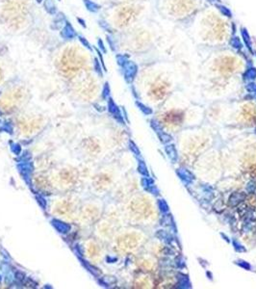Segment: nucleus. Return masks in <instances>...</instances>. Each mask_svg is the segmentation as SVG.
<instances>
[{
    "instance_id": "1",
    "label": "nucleus",
    "mask_w": 256,
    "mask_h": 289,
    "mask_svg": "<svg viewBox=\"0 0 256 289\" xmlns=\"http://www.w3.org/2000/svg\"><path fill=\"white\" fill-rule=\"evenodd\" d=\"M185 29L193 44L207 50L229 46L234 36L231 16L212 3L185 23Z\"/></svg>"
},
{
    "instance_id": "2",
    "label": "nucleus",
    "mask_w": 256,
    "mask_h": 289,
    "mask_svg": "<svg viewBox=\"0 0 256 289\" xmlns=\"http://www.w3.org/2000/svg\"><path fill=\"white\" fill-rule=\"evenodd\" d=\"M208 51L209 55L204 60L202 68L215 79L231 78L243 71L247 66L245 58L232 47L225 46Z\"/></svg>"
},
{
    "instance_id": "3",
    "label": "nucleus",
    "mask_w": 256,
    "mask_h": 289,
    "mask_svg": "<svg viewBox=\"0 0 256 289\" xmlns=\"http://www.w3.org/2000/svg\"><path fill=\"white\" fill-rule=\"evenodd\" d=\"M210 3V0H155V11L172 23L185 24Z\"/></svg>"
},
{
    "instance_id": "4",
    "label": "nucleus",
    "mask_w": 256,
    "mask_h": 289,
    "mask_svg": "<svg viewBox=\"0 0 256 289\" xmlns=\"http://www.w3.org/2000/svg\"><path fill=\"white\" fill-rule=\"evenodd\" d=\"M125 48L134 52L149 51L163 39V29L157 22L148 19L128 30Z\"/></svg>"
},
{
    "instance_id": "5",
    "label": "nucleus",
    "mask_w": 256,
    "mask_h": 289,
    "mask_svg": "<svg viewBox=\"0 0 256 289\" xmlns=\"http://www.w3.org/2000/svg\"><path fill=\"white\" fill-rule=\"evenodd\" d=\"M178 65L179 63L174 62H160L148 69L150 82L147 95L153 101L163 100L171 91L172 75Z\"/></svg>"
},
{
    "instance_id": "6",
    "label": "nucleus",
    "mask_w": 256,
    "mask_h": 289,
    "mask_svg": "<svg viewBox=\"0 0 256 289\" xmlns=\"http://www.w3.org/2000/svg\"><path fill=\"white\" fill-rule=\"evenodd\" d=\"M19 129L23 133H26L28 135H31L40 129L41 123L37 120H30V121H22L21 123H18Z\"/></svg>"
},
{
    "instance_id": "7",
    "label": "nucleus",
    "mask_w": 256,
    "mask_h": 289,
    "mask_svg": "<svg viewBox=\"0 0 256 289\" xmlns=\"http://www.w3.org/2000/svg\"><path fill=\"white\" fill-rule=\"evenodd\" d=\"M58 180L62 186H70L75 180V176L72 171L68 169H64L62 172L58 173Z\"/></svg>"
},
{
    "instance_id": "8",
    "label": "nucleus",
    "mask_w": 256,
    "mask_h": 289,
    "mask_svg": "<svg viewBox=\"0 0 256 289\" xmlns=\"http://www.w3.org/2000/svg\"><path fill=\"white\" fill-rule=\"evenodd\" d=\"M60 34H61V36L64 38V39H68V40L73 39V38L76 37V33H75V31L73 29V27H72L70 23H65V26L62 28Z\"/></svg>"
},
{
    "instance_id": "9",
    "label": "nucleus",
    "mask_w": 256,
    "mask_h": 289,
    "mask_svg": "<svg viewBox=\"0 0 256 289\" xmlns=\"http://www.w3.org/2000/svg\"><path fill=\"white\" fill-rule=\"evenodd\" d=\"M57 209L59 211V213L62 215L70 214V212L72 210V205L68 201H62L60 204H58Z\"/></svg>"
},
{
    "instance_id": "10",
    "label": "nucleus",
    "mask_w": 256,
    "mask_h": 289,
    "mask_svg": "<svg viewBox=\"0 0 256 289\" xmlns=\"http://www.w3.org/2000/svg\"><path fill=\"white\" fill-rule=\"evenodd\" d=\"M83 2H84V4L86 6V8H87V10H89V11L92 12V13L98 12V10L100 9V7L96 4V3L92 1V0H83Z\"/></svg>"
},
{
    "instance_id": "11",
    "label": "nucleus",
    "mask_w": 256,
    "mask_h": 289,
    "mask_svg": "<svg viewBox=\"0 0 256 289\" xmlns=\"http://www.w3.org/2000/svg\"><path fill=\"white\" fill-rule=\"evenodd\" d=\"M44 9L50 15H54L56 13V5H55L54 0H46L44 1Z\"/></svg>"
},
{
    "instance_id": "12",
    "label": "nucleus",
    "mask_w": 256,
    "mask_h": 289,
    "mask_svg": "<svg viewBox=\"0 0 256 289\" xmlns=\"http://www.w3.org/2000/svg\"><path fill=\"white\" fill-rule=\"evenodd\" d=\"M65 22V17L63 15H59L58 17H56L53 22V25H54V28L55 29H61V27H63L64 23Z\"/></svg>"
},
{
    "instance_id": "13",
    "label": "nucleus",
    "mask_w": 256,
    "mask_h": 289,
    "mask_svg": "<svg viewBox=\"0 0 256 289\" xmlns=\"http://www.w3.org/2000/svg\"><path fill=\"white\" fill-rule=\"evenodd\" d=\"M79 40H80V41H81V43H82L83 44H84V46H85L86 47L89 48V49H92V47H91V46H90L89 41H88L87 40H86L85 38H83V37H79Z\"/></svg>"
},
{
    "instance_id": "14",
    "label": "nucleus",
    "mask_w": 256,
    "mask_h": 289,
    "mask_svg": "<svg viewBox=\"0 0 256 289\" xmlns=\"http://www.w3.org/2000/svg\"><path fill=\"white\" fill-rule=\"evenodd\" d=\"M98 44H100V48H101L102 50H104V46H103V44H102V41L98 40Z\"/></svg>"
},
{
    "instance_id": "15",
    "label": "nucleus",
    "mask_w": 256,
    "mask_h": 289,
    "mask_svg": "<svg viewBox=\"0 0 256 289\" xmlns=\"http://www.w3.org/2000/svg\"><path fill=\"white\" fill-rule=\"evenodd\" d=\"M36 1H37L38 3H41V2L43 1V0H36Z\"/></svg>"
}]
</instances>
